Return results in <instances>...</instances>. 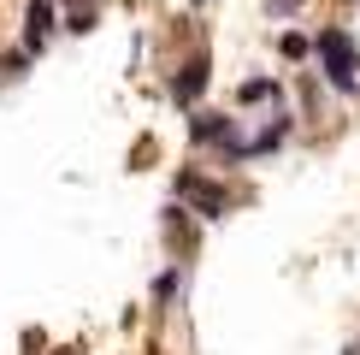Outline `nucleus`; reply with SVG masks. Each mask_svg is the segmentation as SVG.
Here are the masks:
<instances>
[{
  "label": "nucleus",
  "instance_id": "1",
  "mask_svg": "<svg viewBox=\"0 0 360 355\" xmlns=\"http://www.w3.org/2000/svg\"><path fill=\"white\" fill-rule=\"evenodd\" d=\"M319 59H325V77H331V89H342V95H354L360 89V54H354V42L342 36V30H319Z\"/></svg>",
  "mask_w": 360,
  "mask_h": 355
},
{
  "label": "nucleus",
  "instance_id": "11",
  "mask_svg": "<svg viewBox=\"0 0 360 355\" xmlns=\"http://www.w3.org/2000/svg\"><path fill=\"white\" fill-rule=\"evenodd\" d=\"M302 6V0H266V12H272V18H283V12H295Z\"/></svg>",
  "mask_w": 360,
  "mask_h": 355
},
{
  "label": "nucleus",
  "instance_id": "4",
  "mask_svg": "<svg viewBox=\"0 0 360 355\" xmlns=\"http://www.w3.org/2000/svg\"><path fill=\"white\" fill-rule=\"evenodd\" d=\"M195 142H213V148H224L231 160H243V137H236V118H224V113H195Z\"/></svg>",
  "mask_w": 360,
  "mask_h": 355
},
{
  "label": "nucleus",
  "instance_id": "6",
  "mask_svg": "<svg viewBox=\"0 0 360 355\" xmlns=\"http://www.w3.org/2000/svg\"><path fill=\"white\" fill-rule=\"evenodd\" d=\"M101 24V0H65V30L71 36H89Z\"/></svg>",
  "mask_w": 360,
  "mask_h": 355
},
{
  "label": "nucleus",
  "instance_id": "10",
  "mask_svg": "<svg viewBox=\"0 0 360 355\" xmlns=\"http://www.w3.org/2000/svg\"><path fill=\"white\" fill-rule=\"evenodd\" d=\"M278 48H283V54H290V59H302V54L313 48V42H307V36H295V30H290V36H283V42H278Z\"/></svg>",
  "mask_w": 360,
  "mask_h": 355
},
{
  "label": "nucleus",
  "instance_id": "13",
  "mask_svg": "<svg viewBox=\"0 0 360 355\" xmlns=\"http://www.w3.org/2000/svg\"><path fill=\"white\" fill-rule=\"evenodd\" d=\"M195 6H201V0H195Z\"/></svg>",
  "mask_w": 360,
  "mask_h": 355
},
{
  "label": "nucleus",
  "instance_id": "2",
  "mask_svg": "<svg viewBox=\"0 0 360 355\" xmlns=\"http://www.w3.org/2000/svg\"><path fill=\"white\" fill-rule=\"evenodd\" d=\"M177 196L195 201V213H201V219H224V213H231V196H224V184H207L201 172H177Z\"/></svg>",
  "mask_w": 360,
  "mask_h": 355
},
{
  "label": "nucleus",
  "instance_id": "3",
  "mask_svg": "<svg viewBox=\"0 0 360 355\" xmlns=\"http://www.w3.org/2000/svg\"><path fill=\"white\" fill-rule=\"evenodd\" d=\"M207 83H213V59H207V54H189L184 66L172 71V101H177V107H195V101L207 95Z\"/></svg>",
  "mask_w": 360,
  "mask_h": 355
},
{
  "label": "nucleus",
  "instance_id": "12",
  "mask_svg": "<svg viewBox=\"0 0 360 355\" xmlns=\"http://www.w3.org/2000/svg\"><path fill=\"white\" fill-rule=\"evenodd\" d=\"M59 355H83V349H59Z\"/></svg>",
  "mask_w": 360,
  "mask_h": 355
},
{
  "label": "nucleus",
  "instance_id": "9",
  "mask_svg": "<svg viewBox=\"0 0 360 355\" xmlns=\"http://www.w3.org/2000/svg\"><path fill=\"white\" fill-rule=\"evenodd\" d=\"M172 296H177V266H172V273H160V278H154V302H172Z\"/></svg>",
  "mask_w": 360,
  "mask_h": 355
},
{
  "label": "nucleus",
  "instance_id": "8",
  "mask_svg": "<svg viewBox=\"0 0 360 355\" xmlns=\"http://www.w3.org/2000/svg\"><path fill=\"white\" fill-rule=\"evenodd\" d=\"M24 71H30V54H18V48H12L6 59H0V83H18Z\"/></svg>",
  "mask_w": 360,
  "mask_h": 355
},
{
  "label": "nucleus",
  "instance_id": "7",
  "mask_svg": "<svg viewBox=\"0 0 360 355\" xmlns=\"http://www.w3.org/2000/svg\"><path fill=\"white\" fill-rule=\"evenodd\" d=\"M236 101H248V107H254V101H278V83L272 77H248L243 89H236Z\"/></svg>",
  "mask_w": 360,
  "mask_h": 355
},
{
  "label": "nucleus",
  "instance_id": "5",
  "mask_svg": "<svg viewBox=\"0 0 360 355\" xmlns=\"http://www.w3.org/2000/svg\"><path fill=\"white\" fill-rule=\"evenodd\" d=\"M53 30H59V12H53V0H30V6H24V54H41Z\"/></svg>",
  "mask_w": 360,
  "mask_h": 355
}]
</instances>
